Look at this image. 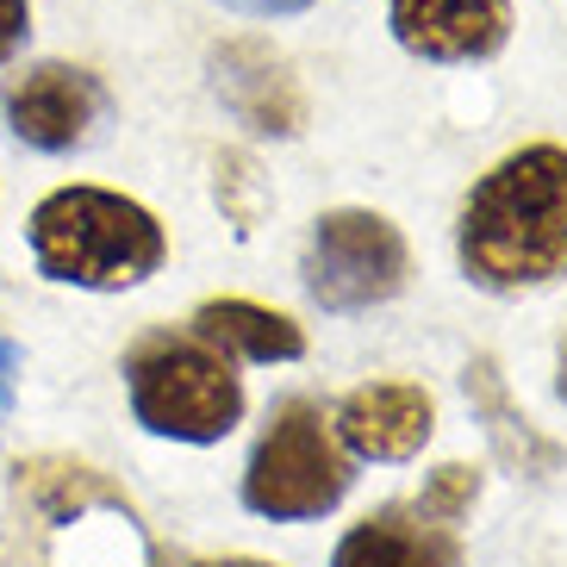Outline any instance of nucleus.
Wrapping results in <instances>:
<instances>
[{
  "label": "nucleus",
  "mask_w": 567,
  "mask_h": 567,
  "mask_svg": "<svg viewBox=\"0 0 567 567\" xmlns=\"http://www.w3.org/2000/svg\"><path fill=\"white\" fill-rule=\"evenodd\" d=\"M0 106H7V125H13L19 144H32L44 156H63L75 144H87L94 125L106 118V87L87 69L38 63V69H25V75L7 82Z\"/></svg>",
  "instance_id": "7"
},
{
  "label": "nucleus",
  "mask_w": 567,
  "mask_h": 567,
  "mask_svg": "<svg viewBox=\"0 0 567 567\" xmlns=\"http://www.w3.org/2000/svg\"><path fill=\"white\" fill-rule=\"evenodd\" d=\"M213 94L256 137H300L306 125V94L293 82L287 56H275L256 38H231V44L213 51Z\"/></svg>",
  "instance_id": "8"
},
{
  "label": "nucleus",
  "mask_w": 567,
  "mask_h": 567,
  "mask_svg": "<svg viewBox=\"0 0 567 567\" xmlns=\"http://www.w3.org/2000/svg\"><path fill=\"white\" fill-rule=\"evenodd\" d=\"M331 567H462V530L417 499L381 505L337 543Z\"/></svg>",
  "instance_id": "11"
},
{
  "label": "nucleus",
  "mask_w": 567,
  "mask_h": 567,
  "mask_svg": "<svg viewBox=\"0 0 567 567\" xmlns=\"http://www.w3.org/2000/svg\"><path fill=\"white\" fill-rule=\"evenodd\" d=\"M331 431L362 462H412L436 431V405L417 381H368L343 393Z\"/></svg>",
  "instance_id": "10"
},
{
  "label": "nucleus",
  "mask_w": 567,
  "mask_h": 567,
  "mask_svg": "<svg viewBox=\"0 0 567 567\" xmlns=\"http://www.w3.org/2000/svg\"><path fill=\"white\" fill-rule=\"evenodd\" d=\"M19 493L44 524L51 567H151V536L137 524V505L87 462H25Z\"/></svg>",
  "instance_id": "4"
},
{
  "label": "nucleus",
  "mask_w": 567,
  "mask_h": 567,
  "mask_svg": "<svg viewBox=\"0 0 567 567\" xmlns=\"http://www.w3.org/2000/svg\"><path fill=\"white\" fill-rule=\"evenodd\" d=\"M25 32H32V0H0V63H13Z\"/></svg>",
  "instance_id": "16"
},
{
  "label": "nucleus",
  "mask_w": 567,
  "mask_h": 567,
  "mask_svg": "<svg viewBox=\"0 0 567 567\" xmlns=\"http://www.w3.org/2000/svg\"><path fill=\"white\" fill-rule=\"evenodd\" d=\"M462 275L486 293H524L567 275V151L524 144L467 187L455 225Z\"/></svg>",
  "instance_id": "1"
},
{
  "label": "nucleus",
  "mask_w": 567,
  "mask_h": 567,
  "mask_svg": "<svg viewBox=\"0 0 567 567\" xmlns=\"http://www.w3.org/2000/svg\"><path fill=\"white\" fill-rule=\"evenodd\" d=\"M125 393L137 424L175 443H218L244 417V381L231 355L213 350L206 337L144 331L125 350Z\"/></svg>",
  "instance_id": "3"
},
{
  "label": "nucleus",
  "mask_w": 567,
  "mask_h": 567,
  "mask_svg": "<svg viewBox=\"0 0 567 567\" xmlns=\"http://www.w3.org/2000/svg\"><path fill=\"white\" fill-rule=\"evenodd\" d=\"M412 275V250L405 231L386 213H362V206H337L312 225L306 244V293L324 312H368L386 306Z\"/></svg>",
  "instance_id": "6"
},
{
  "label": "nucleus",
  "mask_w": 567,
  "mask_h": 567,
  "mask_svg": "<svg viewBox=\"0 0 567 567\" xmlns=\"http://www.w3.org/2000/svg\"><path fill=\"white\" fill-rule=\"evenodd\" d=\"M462 393H467V405H474V424L486 431L493 455H499L512 474H536V481H543V474H555V467L567 462L561 443L543 436L530 417H524V405L512 400V386H505L493 355H474V362L462 368Z\"/></svg>",
  "instance_id": "12"
},
{
  "label": "nucleus",
  "mask_w": 567,
  "mask_h": 567,
  "mask_svg": "<svg viewBox=\"0 0 567 567\" xmlns=\"http://www.w3.org/2000/svg\"><path fill=\"white\" fill-rule=\"evenodd\" d=\"M474 499H481V467H467V462H443L424 481V493H417V505L436 517H450V524H462L467 512H474Z\"/></svg>",
  "instance_id": "15"
},
{
  "label": "nucleus",
  "mask_w": 567,
  "mask_h": 567,
  "mask_svg": "<svg viewBox=\"0 0 567 567\" xmlns=\"http://www.w3.org/2000/svg\"><path fill=\"white\" fill-rule=\"evenodd\" d=\"M386 25L424 63H486L512 38V0H393Z\"/></svg>",
  "instance_id": "9"
},
{
  "label": "nucleus",
  "mask_w": 567,
  "mask_h": 567,
  "mask_svg": "<svg viewBox=\"0 0 567 567\" xmlns=\"http://www.w3.org/2000/svg\"><path fill=\"white\" fill-rule=\"evenodd\" d=\"M237 13H256V19H287V13H306L312 0H225Z\"/></svg>",
  "instance_id": "18"
},
{
  "label": "nucleus",
  "mask_w": 567,
  "mask_h": 567,
  "mask_svg": "<svg viewBox=\"0 0 567 567\" xmlns=\"http://www.w3.org/2000/svg\"><path fill=\"white\" fill-rule=\"evenodd\" d=\"M213 194L218 206H225V218H231L237 231L250 237L256 225H262V206H268V182H262V168L250 163V156H218L213 163Z\"/></svg>",
  "instance_id": "14"
},
{
  "label": "nucleus",
  "mask_w": 567,
  "mask_h": 567,
  "mask_svg": "<svg viewBox=\"0 0 567 567\" xmlns=\"http://www.w3.org/2000/svg\"><path fill=\"white\" fill-rule=\"evenodd\" d=\"M19 343H7L0 337V431H7V417H13V393H19Z\"/></svg>",
  "instance_id": "17"
},
{
  "label": "nucleus",
  "mask_w": 567,
  "mask_h": 567,
  "mask_svg": "<svg viewBox=\"0 0 567 567\" xmlns=\"http://www.w3.org/2000/svg\"><path fill=\"white\" fill-rule=\"evenodd\" d=\"M187 567H275V561H256V555H225V561H187Z\"/></svg>",
  "instance_id": "19"
},
{
  "label": "nucleus",
  "mask_w": 567,
  "mask_h": 567,
  "mask_svg": "<svg viewBox=\"0 0 567 567\" xmlns=\"http://www.w3.org/2000/svg\"><path fill=\"white\" fill-rule=\"evenodd\" d=\"M194 337H206L225 355H244V362H300L306 355L300 324L256 300H206L194 312Z\"/></svg>",
  "instance_id": "13"
},
{
  "label": "nucleus",
  "mask_w": 567,
  "mask_h": 567,
  "mask_svg": "<svg viewBox=\"0 0 567 567\" xmlns=\"http://www.w3.org/2000/svg\"><path fill=\"white\" fill-rule=\"evenodd\" d=\"M555 400L567 405V337H561V355H555Z\"/></svg>",
  "instance_id": "20"
},
{
  "label": "nucleus",
  "mask_w": 567,
  "mask_h": 567,
  "mask_svg": "<svg viewBox=\"0 0 567 567\" xmlns=\"http://www.w3.org/2000/svg\"><path fill=\"white\" fill-rule=\"evenodd\" d=\"M355 467L337 450V431L324 424L312 400H287L275 405L262 443L250 450L244 467V505L268 524H306L343 505Z\"/></svg>",
  "instance_id": "5"
},
{
  "label": "nucleus",
  "mask_w": 567,
  "mask_h": 567,
  "mask_svg": "<svg viewBox=\"0 0 567 567\" xmlns=\"http://www.w3.org/2000/svg\"><path fill=\"white\" fill-rule=\"evenodd\" d=\"M25 231H32L38 275L63 287H94V293H125L151 281L168 256L156 213L113 187H56L38 200Z\"/></svg>",
  "instance_id": "2"
}]
</instances>
